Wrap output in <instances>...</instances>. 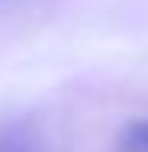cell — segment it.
<instances>
[{"label": "cell", "instance_id": "cell-1", "mask_svg": "<svg viewBox=\"0 0 148 152\" xmlns=\"http://www.w3.org/2000/svg\"><path fill=\"white\" fill-rule=\"evenodd\" d=\"M119 152H148V120H135L122 129Z\"/></svg>", "mask_w": 148, "mask_h": 152}, {"label": "cell", "instance_id": "cell-2", "mask_svg": "<svg viewBox=\"0 0 148 152\" xmlns=\"http://www.w3.org/2000/svg\"><path fill=\"white\" fill-rule=\"evenodd\" d=\"M0 152H29V146L16 142V139H6V142H0Z\"/></svg>", "mask_w": 148, "mask_h": 152}]
</instances>
